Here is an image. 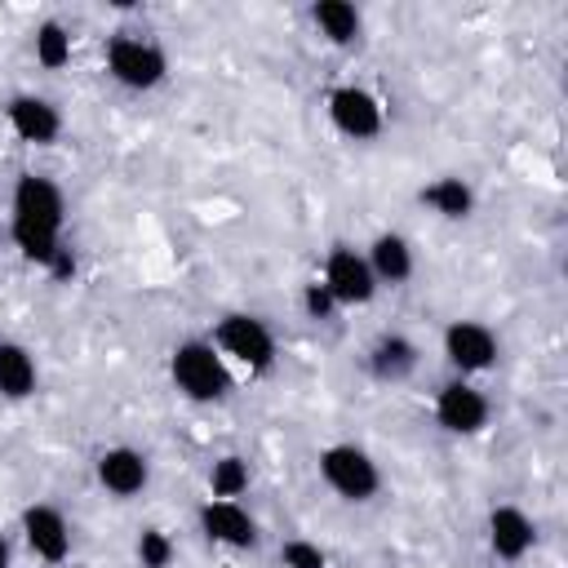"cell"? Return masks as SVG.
Wrapping results in <instances>:
<instances>
[{"mask_svg": "<svg viewBox=\"0 0 568 568\" xmlns=\"http://www.w3.org/2000/svg\"><path fill=\"white\" fill-rule=\"evenodd\" d=\"M169 377H173L178 395L191 399V404H222L235 390V373L209 337L178 342L173 355H169Z\"/></svg>", "mask_w": 568, "mask_h": 568, "instance_id": "cell-1", "label": "cell"}, {"mask_svg": "<svg viewBox=\"0 0 568 568\" xmlns=\"http://www.w3.org/2000/svg\"><path fill=\"white\" fill-rule=\"evenodd\" d=\"M62 226H67L62 186L44 173H18L13 195H9V231H31V235L62 240Z\"/></svg>", "mask_w": 568, "mask_h": 568, "instance_id": "cell-2", "label": "cell"}, {"mask_svg": "<svg viewBox=\"0 0 568 568\" xmlns=\"http://www.w3.org/2000/svg\"><path fill=\"white\" fill-rule=\"evenodd\" d=\"M209 342L217 346V355L226 364H240L248 373H271L275 368V355H280L271 324L262 315H248V311H226L213 324V337Z\"/></svg>", "mask_w": 568, "mask_h": 568, "instance_id": "cell-3", "label": "cell"}, {"mask_svg": "<svg viewBox=\"0 0 568 568\" xmlns=\"http://www.w3.org/2000/svg\"><path fill=\"white\" fill-rule=\"evenodd\" d=\"M315 466H320V479L342 497V501H355V506H364V501H373L377 493H382V466L373 462V453L368 448H359V444H324L320 448V457H315Z\"/></svg>", "mask_w": 568, "mask_h": 568, "instance_id": "cell-4", "label": "cell"}, {"mask_svg": "<svg viewBox=\"0 0 568 568\" xmlns=\"http://www.w3.org/2000/svg\"><path fill=\"white\" fill-rule=\"evenodd\" d=\"M106 75L129 93H151L169 80V53L146 36H111L106 40Z\"/></svg>", "mask_w": 568, "mask_h": 568, "instance_id": "cell-5", "label": "cell"}, {"mask_svg": "<svg viewBox=\"0 0 568 568\" xmlns=\"http://www.w3.org/2000/svg\"><path fill=\"white\" fill-rule=\"evenodd\" d=\"M324 111H328V124L342 133V138H351V142H373L382 129H386V106H382V98L373 93V89H364V84H333L328 93H324Z\"/></svg>", "mask_w": 568, "mask_h": 568, "instance_id": "cell-6", "label": "cell"}, {"mask_svg": "<svg viewBox=\"0 0 568 568\" xmlns=\"http://www.w3.org/2000/svg\"><path fill=\"white\" fill-rule=\"evenodd\" d=\"M320 284L328 288V297L337 302V311H351V306H368L377 297V280L364 262L359 248L351 244H333L324 253V266H320Z\"/></svg>", "mask_w": 568, "mask_h": 568, "instance_id": "cell-7", "label": "cell"}, {"mask_svg": "<svg viewBox=\"0 0 568 568\" xmlns=\"http://www.w3.org/2000/svg\"><path fill=\"white\" fill-rule=\"evenodd\" d=\"M439 346H444L448 368H453L457 377H466V382L479 377V373H488V368L497 364V355H501V342H497V333H493L484 320H453V324L444 328Z\"/></svg>", "mask_w": 568, "mask_h": 568, "instance_id": "cell-8", "label": "cell"}, {"mask_svg": "<svg viewBox=\"0 0 568 568\" xmlns=\"http://www.w3.org/2000/svg\"><path fill=\"white\" fill-rule=\"evenodd\" d=\"M430 413H435L439 430H448V435H479V430H488V422H493V399H488L475 382L453 377V382H444V386L435 390Z\"/></svg>", "mask_w": 568, "mask_h": 568, "instance_id": "cell-9", "label": "cell"}, {"mask_svg": "<svg viewBox=\"0 0 568 568\" xmlns=\"http://www.w3.org/2000/svg\"><path fill=\"white\" fill-rule=\"evenodd\" d=\"M200 532L213 541V546H226V550H253L262 541V528L257 519L248 515L244 501H222V497H204L200 510Z\"/></svg>", "mask_w": 568, "mask_h": 568, "instance_id": "cell-10", "label": "cell"}, {"mask_svg": "<svg viewBox=\"0 0 568 568\" xmlns=\"http://www.w3.org/2000/svg\"><path fill=\"white\" fill-rule=\"evenodd\" d=\"M22 541L40 564L58 568L71 559V519L53 501H31L22 510Z\"/></svg>", "mask_w": 568, "mask_h": 568, "instance_id": "cell-11", "label": "cell"}, {"mask_svg": "<svg viewBox=\"0 0 568 568\" xmlns=\"http://www.w3.org/2000/svg\"><path fill=\"white\" fill-rule=\"evenodd\" d=\"M93 475H98V484H102L111 497L129 501V497H138V493L151 484V457H146L142 448H133V444H111V448L98 453Z\"/></svg>", "mask_w": 568, "mask_h": 568, "instance_id": "cell-12", "label": "cell"}, {"mask_svg": "<svg viewBox=\"0 0 568 568\" xmlns=\"http://www.w3.org/2000/svg\"><path fill=\"white\" fill-rule=\"evenodd\" d=\"M484 532H488V550H493L501 564H519V559L537 546V524H532V515H528L524 506H515V501H497V506L488 510Z\"/></svg>", "mask_w": 568, "mask_h": 568, "instance_id": "cell-13", "label": "cell"}, {"mask_svg": "<svg viewBox=\"0 0 568 568\" xmlns=\"http://www.w3.org/2000/svg\"><path fill=\"white\" fill-rule=\"evenodd\" d=\"M4 124L13 129L18 142H27V146H49V142H58V133H62V111H58L49 98H40V93H13V98L4 102Z\"/></svg>", "mask_w": 568, "mask_h": 568, "instance_id": "cell-14", "label": "cell"}, {"mask_svg": "<svg viewBox=\"0 0 568 568\" xmlns=\"http://www.w3.org/2000/svg\"><path fill=\"white\" fill-rule=\"evenodd\" d=\"M368 373H373V382H382V386H399V382H408L413 373H417V364H422V346L408 337V333H377L373 337V346H368Z\"/></svg>", "mask_w": 568, "mask_h": 568, "instance_id": "cell-15", "label": "cell"}, {"mask_svg": "<svg viewBox=\"0 0 568 568\" xmlns=\"http://www.w3.org/2000/svg\"><path fill=\"white\" fill-rule=\"evenodd\" d=\"M364 262H368L377 288H382V284L395 288V284L413 280V271H417V253H413L408 235H399V231H377V235L368 240V248H364Z\"/></svg>", "mask_w": 568, "mask_h": 568, "instance_id": "cell-16", "label": "cell"}, {"mask_svg": "<svg viewBox=\"0 0 568 568\" xmlns=\"http://www.w3.org/2000/svg\"><path fill=\"white\" fill-rule=\"evenodd\" d=\"M311 22H315V31H320L333 49H351V44H359V36H364V13H359L351 0H315V4H311Z\"/></svg>", "mask_w": 568, "mask_h": 568, "instance_id": "cell-17", "label": "cell"}, {"mask_svg": "<svg viewBox=\"0 0 568 568\" xmlns=\"http://www.w3.org/2000/svg\"><path fill=\"white\" fill-rule=\"evenodd\" d=\"M417 200H422L435 217H444V222H466V217L475 213V186H470L466 178H457V173H444V178L426 182V186L417 191Z\"/></svg>", "mask_w": 568, "mask_h": 568, "instance_id": "cell-18", "label": "cell"}, {"mask_svg": "<svg viewBox=\"0 0 568 568\" xmlns=\"http://www.w3.org/2000/svg\"><path fill=\"white\" fill-rule=\"evenodd\" d=\"M40 386V364L22 342H0V395L4 399H31Z\"/></svg>", "mask_w": 568, "mask_h": 568, "instance_id": "cell-19", "label": "cell"}, {"mask_svg": "<svg viewBox=\"0 0 568 568\" xmlns=\"http://www.w3.org/2000/svg\"><path fill=\"white\" fill-rule=\"evenodd\" d=\"M71 53H75V40H71V31H67L58 18H44V22L31 31V58H36L44 71H62V67L71 62Z\"/></svg>", "mask_w": 568, "mask_h": 568, "instance_id": "cell-20", "label": "cell"}, {"mask_svg": "<svg viewBox=\"0 0 568 568\" xmlns=\"http://www.w3.org/2000/svg\"><path fill=\"white\" fill-rule=\"evenodd\" d=\"M253 484V470L240 453H222L213 466H209V497H222V501H240Z\"/></svg>", "mask_w": 568, "mask_h": 568, "instance_id": "cell-21", "label": "cell"}, {"mask_svg": "<svg viewBox=\"0 0 568 568\" xmlns=\"http://www.w3.org/2000/svg\"><path fill=\"white\" fill-rule=\"evenodd\" d=\"M133 555H138V568H169L178 546H173V537L164 528H142L138 541H133Z\"/></svg>", "mask_w": 568, "mask_h": 568, "instance_id": "cell-22", "label": "cell"}, {"mask_svg": "<svg viewBox=\"0 0 568 568\" xmlns=\"http://www.w3.org/2000/svg\"><path fill=\"white\" fill-rule=\"evenodd\" d=\"M280 564L284 568H328V550L311 537H288L280 546Z\"/></svg>", "mask_w": 568, "mask_h": 568, "instance_id": "cell-23", "label": "cell"}, {"mask_svg": "<svg viewBox=\"0 0 568 568\" xmlns=\"http://www.w3.org/2000/svg\"><path fill=\"white\" fill-rule=\"evenodd\" d=\"M302 311H306V320H333V315H337V302L328 297V288H324L320 280H311V284L302 288Z\"/></svg>", "mask_w": 568, "mask_h": 568, "instance_id": "cell-24", "label": "cell"}, {"mask_svg": "<svg viewBox=\"0 0 568 568\" xmlns=\"http://www.w3.org/2000/svg\"><path fill=\"white\" fill-rule=\"evenodd\" d=\"M0 568H13V546H9V537H0Z\"/></svg>", "mask_w": 568, "mask_h": 568, "instance_id": "cell-25", "label": "cell"}]
</instances>
